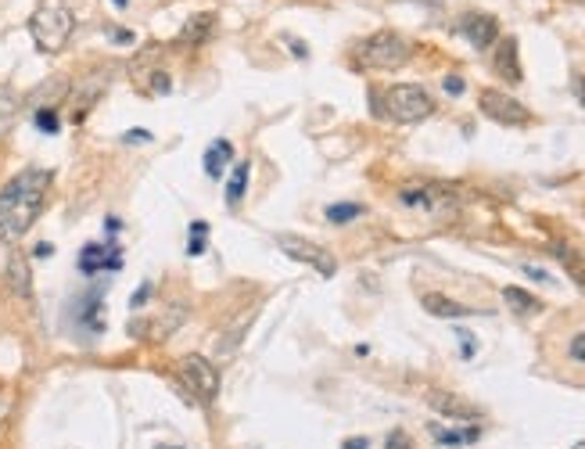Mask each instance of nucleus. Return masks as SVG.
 <instances>
[{"mask_svg":"<svg viewBox=\"0 0 585 449\" xmlns=\"http://www.w3.org/2000/svg\"><path fill=\"white\" fill-rule=\"evenodd\" d=\"M47 187H51L47 169H22L15 180H8V187L0 191V241L15 245L18 238H26L47 202Z\"/></svg>","mask_w":585,"mask_h":449,"instance_id":"nucleus-1","label":"nucleus"},{"mask_svg":"<svg viewBox=\"0 0 585 449\" xmlns=\"http://www.w3.org/2000/svg\"><path fill=\"white\" fill-rule=\"evenodd\" d=\"M370 101L377 105V112L385 115V119H392V123H402V126H413V123H424V119H431L435 115V101H431V94L424 87H417V83H395V87L381 90V94H370Z\"/></svg>","mask_w":585,"mask_h":449,"instance_id":"nucleus-2","label":"nucleus"},{"mask_svg":"<svg viewBox=\"0 0 585 449\" xmlns=\"http://www.w3.org/2000/svg\"><path fill=\"white\" fill-rule=\"evenodd\" d=\"M72 29H76V15H72L69 0H40L29 18V36L44 54L65 51Z\"/></svg>","mask_w":585,"mask_h":449,"instance_id":"nucleus-3","label":"nucleus"},{"mask_svg":"<svg viewBox=\"0 0 585 449\" xmlns=\"http://www.w3.org/2000/svg\"><path fill=\"white\" fill-rule=\"evenodd\" d=\"M356 54H359V65H363V69L392 72V69H402V65L410 62L413 44L402 33H395V29H381V33L367 36V40L359 44Z\"/></svg>","mask_w":585,"mask_h":449,"instance_id":"nucleus-4","label":"nucleus"},{"mask_svg":"<svg viewBox=\"0 0 585 449\" xmlns=\"http://www.w3.org/2000/svg\"><path fill=\"white\" fill-rule=\"evenodd\" d=\"M399 202L406 205V209H417L424 212V216H431V220H449V216H456V194L449 191V187H438V184H410L399 191Z\"/></svg>","mask_w":585,"mask_h":449,"instance_id":"nucleus-5","label":"nucleus"},{"mask_svg":"<svg viewBox=\"0 0 585 449\" xmlns=\"http://www.w3.org/2000/svg\"><path fill=\"white\" fill-rule=\"evenodd\" d=\"M277 248L288 259H295V263L313 266L320 277H334V273H338V259H334L324 245H316V241L298 238V234H277Z\"/></svg>","mask_w":585,"mask_h":449,"instance_id":"nucleus-6","label":"nucleus"},{"mask_svg":"<svg viewBox=\"0 0 585 449\" xmlns=\"http://www.w3.org/2000/svg\"><path fill=\"white\" fill-rule=\"evenodd\" d=\"M478 108L481 115H489L492 123L499 126H532V112L517 101L514 94H507V90H481L478 94Z\"/></svg>","mask_w":585,"mask_h":449,"instance_id":"nucleus-7","label":"nucleus"},{"mask_svg":"<svg viewBox=\"0 0 585 449\" xmlns=\"http://www.w3.org/2000/svg\"><path fill=\"white\" fill-rule=\"evenodd\" d=\"M180 370H184L187 385H191V392H198L201 403H212V399L219 396V370H216V363H209L205 356H184Z\"/></svg>","mask_w":585,"mask_h":449,"instance_id":"nucleus-8","label":"nucleus"},{"mask_svg":"<svg viewBox=\"0 0 585 449\" xmlns=\"http://www.w3.org/2000/svg\"><path fill=\"white\" fill-rule=\"evenodd\" d=\"M456 33L467 36L471 47H478V51H489V47L499 40V22L492 15H478V11H471V15H463L460 22H456Z\"/></svg>","mask_w":585,"mask_h":449,"instance_id":"nucleus-9","label":"nucleus"},{"mask_svg":"<svg viewBox=\"0 0 585 449\" xmlns=\"http://www.w3.org/2000/svg\"><path fill=\"white\" fill-rule=\"evenodd\" d=\"M428 403L431 410H438L442 417H449V421H481V410L474 403H467V399L453 396V392H442V388H435V392H428Z\"/></svg>","mask_w":585,"mask_h":449,"instance_id":"nucleus-10","label":"nucleus"},{"mask_svg":"<svg viewBox=\"0 0 585 449\" xmlns=\"http://www.w3.org/2000/svg\"><path fill=\"white\" fill-rule=\"evenodd\" d=\"M119 266H123V256L115 245H83V252H79V273H87V277L101 270L115 273Z\"/></svg>","mask_w":585,"mask_h":449,"instance_id":"nucleus-11","label":"nucleus"},{"mask_svg":"<svg viewBox=\"0 0 585 449\" xmlns=\"http://www.w3.org/2000/svg\"><path fill=\"white\" fill-rule=\"evenodd\" d=\"M420 306L428 309L431 317H446V320H456V317H485L489 309H478V306H463V302L449 299V295H442V291H428L424 299H420Z\"/></svg>","mask_w":585,"mask_h":449,"instance_id":"nucleus-12","label":"nucleus"},{"mask_svg":"<svg viewBox=\"0 0 585 449\" xmlns=\"http://www.w3.org/2000/svg\"><path fill=\"white\" fill-rule=\"evenodd\" d=\"M492 65H496V72L503 76L507 83H521V58H517V40L514 36H507V40H499L496 47V58H492Z\"/></svg>","mask_w":585,"mask_h":449,"instance_id":"nucleus-13","label":"nucleus"},{"mask_svg":"<svg viewBox=\"0 0 585 449\" xmlns=\"http://www.w3.org/2000/svg\"><path fill=\"white\" fill-rule=\"evenodd\" d=\"M76 324L83 331H94V335L105 327V320H101V295L97 291H87L83 299H76Z\"/></svg>","mask_w":585,"mask_h":449,"instance_id":"nucleus-14","label":"nucleus"},{"mask_svg":"<svg viewBox=\"0 0 585 449\" xmlns=\"http://www.w3.org/2000/svg\"><path fill=\"white\" fill-rule=\"evenodd\" d=\"M230 159H234V144L230 141H212L209 151H205V173H209L212 180H219L223 173H227Z\"/></svg>","mask_w":585,"mask_h":449,"instance_id":"nucleus-15","label":"nucleus"},{"mask_svg":"<svg viewBox=\"0 0 585 449\" xmlns=\"http://www.w3.org/2000/svg\"><path fill=\"white\" fill-rule=\"evenodd\" d=\"M550 252L560 259V266H564V270H568L571 277H575L578 288L585 291V259H582V252H578V248H571V245H564V241H557V245H553Z\"/></svg>","mask_w":585,"mask_h":449,"instance_id":"nucleus-16","label":"nucleus"},{"mask_svg":"<svg viewBox=\"0 0 585 449\" xmlns=\"http://www.w3.org/2000/svg\"><path fill=\"white\" fill-rule=\"evenodd\" d=\"M431 435H435L438 446H471V442L481 439V428L478 424H471V428H463V432H446V428L431 424Z\"/></svg>","mask_w":585,"mask_h":449,"instance_id":"nucleus-17","label":"nucleus"},{"mask_svg":"<svg viewBox=\"0 0 585 449\" xmlns=\"http://www.w3.org/2000/svg\"><path fill=\"white\" fill-rule=\"evenodd\" d=\"M212 22H216V15H194L191 22L180 29V40H184V44H205L212 33Z\"/></svg>","mask_w":585,"mask_h":449,"instance_id":"nucleus-18","label":"nucleus"},{"mask_svg":"<svg viewBox=\"0 0 585 449\" xmlns=\"http://www.w3.org/2000/svg\"><path fill=\"white\" fill-rule=\"evenodd\" d=\"M503 302H507L514 313H521V317H528V313H539L542 302L535 299V295H528L524 288H503Z\"/></svg>","mask_w":585,"mask_h":449,"instance_id":"nucleus-19","label":"nucleus"},{"mask_svg":"<svg viewBox=\"0 0 585 449\" xmlns=\"http://www.w3.org/2000/svg\"><path fill=\"white\" fill-rule=\"evenodd\" d=\"M248 177H252V166H248V162H237L234 173H230V184H227V202H230V205H237L241 198H245Z\"/></svg>","mask_w":585,"mask_h":449,"instance_id":"nucleus-20","label":"nucleus"},{"mask_svg":"<svg viewBox=\"0 0 585 449\" xmlns=\"http://www.w3.org/2000/svg\"><path fill=\"white\" fill-rule=\"evenodd\" d=\"M8 277H11V288L22 295V299H29V266H26V259L18 256H11V263H8Z\"/></svg>","mask_w":585,"mask_h":449,"instance_id":"nucleus-21","label":"nucleus"},{"mask_svg":"<svg viewBox=\"0 0 585 449\" xmlns=\"http://www.w3.org/2000/svg\"><path fill=\"white\" fill-rule=\"evenodd\" d=\"M15 112H18V97L11 87H0V137L11 130V123H15Z\"/></svg>","mask_w":585,"mask_h":449,"instance_id":"nucleus-22","label":"nucleus"},{"mask_svg":"<svg viewBox=\"0 0 585 449\" xmlns=\"http://www.w3.org/2000/svg\"><path fill=\"white\" fill-rule=\"evenodd\" d=\"M205 248H209V223L194 220L187 230V256H201Z\"/></svg>","mask_w":585,"mask_h":449,"instance_id":"nucleus-23","label":"nucleus"},{"mask_svg":"<svg viewBox=\"0 0 585 449\" xmlns=\"http://www.w3.org/2000/svg\"><path fill=\"white\" fill-rule=\"evenodd\" d=\"M324 216H327V220H331V223H338V227H345V223H352V220H356V216H363V205H356V202L327 205Z\"/></svg>","mask_w":585,"mask_h":449,"instance_id":"nucleus-24","label":"nucleus"},{"mask_svg":"<svg viewBox=\"0 0 585 449\" xmlns=\"http://www.w3.org/2000/svg\"><path fill=\"white\" fill-rule=\"evenodd\" d=\"M33 123L40 133H58V126H62V119H58V112L54 108H36Z\"/></svg>","mask_w":585,"mask_h":449,"instance_id":"nucleus-25","label":"nucleus"},{"mask_svg":"<svg viewBox=\"0 0 585 449\" xmlns=\"http://www.w3.org/2000/svg\"><path fill=\"white\" fill-rule=\"evenodd\" d=\"M568 356L575 363H585V331H578V335H571L568 342Z\"/></svg>","mask_w":585,"mask_h":449,"instance_id":"nucleus-26","label":"nucleus"},{"mask_svg":"<svg viewBox=\"0 0 585 449\" xmlns=\"http://www.w3.org/2000/svg\"><path fill=\"white\" fill-rule=\"evenodd\" d=\"M388 449H413L410 435H406V432H392V435H388Z\"/></svg>","mask_w":585,"mask_h":449,"instance_id":"nucleus-27","label":"nucleus"},{"mask_svg":"<svg viewBox=\"0 0 585 449\" xmlns=\"http://www.w3.org/2000/svg\"><path fill=\"white\" fill-rule=\"evenodd\" d=\"M123 141H126V144H148V141H151V133H148V130H130V133L123 137Z\"/></svg>","mask_w":585,"mask_h":449,"instance_id":"nucleus-28","label":"nucleus"},{"mask_svg":"<svg viewBox=\"0 0 585 449\" xmlns=\"http://www.w3.org/2000/svg\"><path fill=\"white\" fill-rule=\"evenodd\" d=\"M148 295H151V284H140V288H137V295H133V302H130V306H144V302H148Z\"/></svg>","mask_w":585,"mask_h":449,"instance_id":"nucleus-29","label":"nucleus"},{"mask_svg":"<svg viewBox=\"0 0 585 449\" xmlns=\"http://www.w3.org/2000/svg\"><path fill=\"white\" fill-rule=\"evenodd\" d=\"M446 90H449V94H463V80H460V76H446Z\"/></svg>","mask_w":585,"mask_h":449,"instance_id":"nucleus-30","label":"nucleus"},{"mask_svg":"<svg viewBox=\"0 0 585 449\" xmlns=\"http://www.w3.org/2000/svg\"><path fill=\"white\" fill-rule=\"evenodd\" d=\"M36 256H40V259H51L54 256V245H51V241H40V245H36Z\"/></svg>","mask_w":585,"mask_h":449,"instance_id":"nucleus-31","label":"nucleus"},{"mask_svg":"<svg viewBox=\"0 0 585 449\" xmlns=\"http://www.w3.org/2000/svg\"><path fill=\"white\" fill-rule=\"evenodd\" d=\"M575 97H578V105L585 108V76H578L575 80Z\"/></svg>","mask_w":585,"mask_h":449,"instance_id":"nucleus-32","label":"nucleus"},{"mask_svg":"<svg viewBox=\"0 0 585 449\" xmlns=\"http://www.w3.org/2000/svg\"><path fill=\"white\" fill-rule=\"evenodd\" d=\"M524 273H528V277H535V281H550V277H546V270H535V266H524Z\"/></svg>","mask_w":585,"mask_h":449,"instance_id":"nucleus-33","label":"nucleus"},{"mask_svg":"<svg viewBox=\"0 0 585 449\" xmlns=\"http://www.w3.org/2000/svg\"><path fill=\"white\" fill-rule=\"evenodd\" d=\"M367 446H370V439H349L341 449H367Z\"/></svg>","mask_w":585,"mask_h":449,"instance_id":"nucleus-34","label":"nucleus"},{"mask_svg":"<svg viewBox=\"0 0 585 449\" xmlns=\"http://www.w3.org/2000/svg\"><path fill=\"white\" fill-rule=\"evenodd\" d=\"M112 40H123V44H130L133 33H123V29H112Z\"/></svg>","mask_w":585,"mask_h":449,"instance_id":"nucleus-35","label":"nucleus"},{"mask_svg":"<svg viewBox=\"0 0 585 449\" xmlns=\"http://www.w3.org/2000/svg\"><path fill=\"white\" fill-rule=\"evenodd\" d=\"M112 4H115V8H126V0H112Z\"/></svg>","mask_w":585,"mask_h":449,"instance_id":"nucleus-36","label":"nucleus"},{"mask_svg":"<svg viewBox=\"0 0 585 449\" xmlns=\"http://www.w3.org/2000/svg\"><path fill=\"white\" fill-rule=\"evenodd\" d=\"M571 4H585V0H571Z\"/></svg>","mask_w":585,"mask_h":449,"instance_id":"nucleus-37","label":"nucleus"},{"mask_svg":"<svg viewBox=\"0 0 585 449\" xmlns=\"http://www.w3.org/2000/svg\"><path fill=\"white\" fill-rule=\"evenodd\" d=\"M166 449H180V446H166Z\"/></svg>","mask_w":585,"mask_h":449,"instance_id":"nucleus-38","label":"nucleus"}]
</instances>
